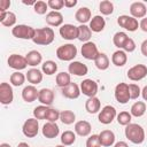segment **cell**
Masks as SVG:
<instances>
[{
  "label": "cell",
  "instance_id": "1",
  "mask_svg": "<svg viewBox=\"0 0 147 147\" xmlns=\"http://www.w3.org/2000/svg\"><path fill=\"white\" fill-rule=\"evenodd\" d=\"M124 133H125V137L129 139V141H131L132 144H136V145L142 144L146 138L145 130L142 129L141 125H139L137 123H130L129 125H126Z\"/></svg>",
  "mask_w": 147,
  "mask_h": 147
},
{
  "label": "cell",
  "instance_id": "2",
  "mask_svg": "<svg viewBox=\"0 0 147 147\" xmlns=\"http://www.w3.org/2000/svg\"><path fill=\"white\" fill-rule=\"evenodd\" d=\"M54 38H55V33L52 28H40V29H36V34L32 41L36 45L47 46L54 41Z\"/></svg>",
  "mask_w": 147,
  "mask_h": 147
},
{
  "label": "cell",
  "instance_id": "3",
  "mask_svg": "<svg viewBox=\"0 0 147 147\" xmlns=\"http://www.w3.org/2000/svg\"><path fill=\"white\" fill-rule=\"evenodd\" d=\"M11 34L17 39L32 40L36 34V29L26 24H17L11 29Z\"/></svg>",
  "mask_w": 147,
  "mask_h": 147
},
{
  "label": "cell",
  "instance_id": "4",
  "mask_svg": "<svg viewBox=\"0 0 147 147\" xmlns=\"http://www.w3.org/2000/svg\"><path fill=\"white\" fill-rule=\"evenodd\" d=\"M77 47L74 44H64L57 47L56 56L61 61H70L72 62L74 59L77 56Z\"/></svg>",
  "mask_w": 147,
  "mask_h": 147
},
{
  "label": "cell",
  "instance_id": "5",
  "mask_svg": "<svg viewBox=\"0 0 147 147\" xmlns=\"http://www.w3.org/2000/svg\"><path fill=\"white\" fill-rule=\"evenodd\" d=\"M114 95L115 99L118 103L121 105H125L129 102V100H131L130 96V90H129V84L126 83H118L115 86V91H114Z\"/></svg>",
  "mask_w": 147,
  "mask_h": 147
},
{
  "label": "cell",
  "instance_id": "6",
  "mask_svg": "<svg viewBox=\"0 0 147 147\" xmlns=\"http://www.w3.org/2000/svg\"><path fill=\"white\" fill-rule=\"evenodd\" d=\"M117 116V111H116V108L114 106H110V105H107L105 106L100 111H99V115H98V119L101 124H105V125H108L110 123H113V121L116 118Z\"/></svg>",
  "mask_w": 147,
  "mask_h": 147
},
{
  "label": "cell",
  "instance_id": "7",
  "mask_svg": "<svg viewBox=\"0 0 147 147\" xmlns=\"http://www.w3.org/2000/svg\"><path fill=\"white\" fill-rule=\"evenodd\" d=\"M22 132L28 138H34L39 132V122L37 118H28L22 126Z\"/></svg>",
  "mask_w": 147,
  "mask_h": 147
},
{
  "label": "cell",
  "instance_id": "8",
  "mask_svg": "<svg viewBox=\"0 0 147 147\" xmlns=\"http://www.w3.org/2000/svg\"><path fill=\"white\" fill-rule=\"evenodd\" d=\"M126 76L132 82H139L147 76V67L145 64H136L127 70Z\"/></svg>",
  "mask_w": 147,
  "mask_h": 147
},
{
  "label": "cell",
  "instance_id": "9",
  "mask_svg": "<svg viewBox=\"0 0 147 147\" xmlns=\"http://www.w3.org/2000/svg\"><path fill=\"white\" fill-rule=\"evenodd\" d=\"M117 24L121 28H123V29H125L126 31H130V32H134L139 28L138 20L132 17V16H129V15H121V16H118Z\"/></svg>",
  "mask_w": 147,
  "mask_h": 147
},
{
  "label": "cell",
  "instance_id": "10",
  "mask_svg": "<svg viewBox=\"0 0 147 147\" xmlns=\"http://www.w3.org/2000/svg\"><path fill=\"white\" fill-rule=\"evenodd\" d=\"M80 92L86 95L87 98H92V96H96V93H98V83L93 79H90V78H86L84 79L82 83H80Z\"/></svg>",
  "mask_w": 147,
  "mask_h": 147
},
{
  "label": "cell",
  "instance_id": "11",
  "mask_svg": "<svg viewBox=\"0 0 147 147\" xmlns=\"http://www.w3.org/2000/svg\"><path fill=\"white\" fill-rule=\"evenodd\" d=\"M80 53L83 55L84 59L86 60H95L96 56L99 55V49H98V46L95 42L93 41H87V42H84L82 48H80Z\"/></svg>",
  "mask_w": 147,
  "mask_h": 147
},
{
  "label": "cell",
  "instance_id": "12",
  "mask_svg": "<svg viewBox=\"0 0 147 147\" xmlns=\"http://www.w3.org/2000/svg\"><path fill=\"white\" fill-rule=\"evenodd\" d=\"M14 100V92L13 87L8 83H1L0 84V102L3 106L10 105Z\"/></svg>",
  "mask_w": 147,
  "mask_h": 147
},
{
  "label": "cell",
  "instance_id": "13",
  "mask_svg": "<svg viewBox=\"0 0 147 147\" xmlns=\"http://www.w3.org/2000/svg\"><path fill=\"white\" fill-rule=\"evenodd\" d=\"M7 63H8L9 68L15 69L16 71L23 70V69H25L28 67V62H26L25 56H22L20 54H11V55H9V57L7 60Z\"/></svg>",
  "mask_w": 147,
  "mask_h": 147
},
{
  "label": "cell",
  "instance_id": "14",
  "mask_svg": "<svg viewBox=\"0 0 147 147\" xmlns=\"http://www.w3.org/2000/svg\"><path fill=\"white\" fill-rule=\"evenodd\" d=\"M60 36L65 40H75L78 38V26L74 24H63L59 30Z\"/></svg>",
  "mask_w": 147,
  "mask_h": 147
},
{
  "label": "cell",
  "instance_id": "15",
  "mask_svg": "<svg viewBox=\"0 0 147 147\" xmlns=\"http://www.w3.org/2000/svg\"><path fill=\"white\" fill-rule=\"evenodd\" d=\"M68 71L70 75L82 77V76H85L88 74V68L86 64H84L79 61H72L68 65Z\"/></svg>",
  "mask_w": 147,
  "mask_h": 147
},
{
  "label": "cell",
  "instance_id": "16",
  "mask_svg": "<svg viewBox=\"0 0 147 147\" xmlns=\"http://www.w3.org/2000/svg\"><path fill=\"white\" fill-rule=\"evenodd\" d=\"M130 14L134 18H144L147 14V7L141 1L132 2L130 6Z\"/></svg>",
  "mask_w": 147,
  "mask_h": 147
},
{
  "label": "cell",
  "instance_id": "17",
  "mask_svg": "<svg viewBox=\"0 0 147 147\" xmlns=\"http://www.w3.org/2000/svg\"><path fill=\"white\" fill-rule=\"evenodd\" d=\"M41 133L45 138L47 139H54L59 136L60 133V127L56 123H52V122H47L42 125L41 129Z\"/></svg>",
  "mask_w": 147,
  "mask_h": 147
},
{
  "label": "cell",
  "instance_id": "18",
  "mask_svg": "<svg viewBox=\"0 0 147 147\" xmlns=\"http://www.w3.org/2000/svg\"><path fill=\"white\" fill-rule=\"evenodd\" d=\"M38 95H39V91L34 85H28L22 91V99L28 103L38 100Z\"/></svg>",
  "mask_w": 147,
  "mask_h": 147
},
{
  "label": "cell",
  "instance_id": "19",
  "mask_svg": "<svg viewBox=\"0 0 147 147\" xmlns=\"http://www.w3.org/2000/svg\"><path fill=\"white\" fill-rule=\"evenodd\" d=\"M80 93H82L80 92V87L76 83H72V82L68 86H65V87L62 88V95L64 98H67V99H71V100L78 99L79 95H80Z\"/></svg>",
  "mask_w": 147,
  "mask_h": 147
},
{
  "label": "cell",
  "instance_id": "20",
  "mask_svg": "<svg viewBox=\"0 0 147 147\" xmlns=\"http://www.w3.org/2000/svg\"><path fill=\"white\" fill-rule=\"evenodd\" d=\"M46 23L49 26H62L63 25V15L60 11L51 10L46 14Z\"/></svg>",
  "mask_w": 147,
  "mask_h": 147
},
{
  "label": "cell",
  "instance_id": "21",
  "mask_svg": "<svg viewBox=\"0 0 147 147\" xmlns=\"http://www.w3.org/2000/svg\"><path fill=\"white\" fill-rule=\"evenodd\" d=\"M92 131V125L87 121H78L75 123V133L79 137H88Z\"/></svg>",
  "mask_w": 147,
  "mask_h": 147
},
{
  "label": "cell",
  "instance_id": "22",
  "mask_svg": "<svg viewBox=\"0 0 147 147\" xmlns=\"http://www.w3.org/2000/svg\"><path fill=\"white\" fill-rule=\"evenodd\" d=\"M115 133L111 130H103L99 133V140H100V145L103 147H110L114 146L115 144Z\"/></svg>",
  "mask_w": 147,
  "mask_h": 147
},
{
  "label": "cell",
  "instance_id": "23",
  "mask_svg": "<svg viewBox=\"0 0 147 147\" xmlns=\"http://www.w3.org/2000/svg\"><path fill=\"white\" fill-rule=\"evenodd\" d=\"M54 91L51 88H41L39 91V95H38V101L44 105V106H51L54 101Z\"/></svg>",
  "mask_w": 147,
  "mask_h": 147
},
{
  "label": "cell",
  "instance_id": "24",
  "mask_svg": "<svg viewBox=\"0 0 147 147\" xmlns=\"http://www.w3.org/2000/svg\"><path fill=\"white\" fill-rule=\"evenodd\" d=\"M26 79L31 85H38L42 82V71L37 68H31L26 72Z\"/></svg>",
  "mask_w": 147,
  "mask_h": 147
},
{
  "label": "cell",
  "instance_id": "25",
  "mask_svg": "<svg viewBox=\"0 0 147 147\" xmlns=\"http://www.w3.org/2000/svg\"><path fill=\"white\" fill-rule=\"evenodd\" d=\"M88 26H90L92 32H96L98 33V32L103 31V29L106 26V21L101 15H95V16H93L91 18Z\"/></svg>",
  "mask_w": 147,
  "mask_h": 147
},
{
  "label": "cell",
  "instance_id": "26",
  "mask_svg": "<svg viewBox=\"0 0 147 147\" xmlns=\"http://www.w3.org/2000/svg\"><path fill=\"white\" fill-rule=\"evenodd\" d=\"M85 109L88 114H96L101 110V101L96 96L88 98L85 102Z\"/></svg>",
  "mask_w": 147,
  "mask_h": 147
},
{
  "label": "cell",
  "instance_id": "27",
  "mask_svg": "<svg viewBox=\"0 0 147 147\" xmlns=\"http://www.w3.org/2000/svg\"><path fill=\"white\" fill-rule=\"evenodd\" d=\"M91 15L92 14H91L90 8H87V7H80L75 13V18L80 24H86L87 22L91 21Z\"/></svg>",
  "mask_w": 147,
  "mask_h": 147
},
{
  "label": "cell",
  "instance_id": "28",
  "mask_svg": "<svg viewBox=\"0 0 147 147\" xmlns=\"http://www.w3.org/2000/svg\"><path fill=\"white\" fill-rule=\"evenodd\" d=\"M111 62L116 67H123L127 62V55L123 49H117L111 55Z\"/></svg>",
  "mask_w": 147,
  "mask_h": 147
},
{
  "label": "cell",
  "instance_id": "29",
  "mask_svg": "<svg viewBox=\"0 0 147 147\" xmlns=\"http://www.w3.org/2000/svg\"><path fill=\"white\" fill-rule=\"evenodd\" d=\"M25 59H26V62H28V65L30 67H37L38 64H40L42 62V55L40 52L38 51H30L26 55H25Z\"/></svg>",
  "mask_w": 147,
  "mask_h": 147
},
{
  "label": "cell",
  "instance_id": "30",
  "mask_svg": "<svg viewBox=\"0 0 147 147\" xmlns=\"http://www.w3.org/2000/svg\"><path fill=\"white\" fill-rule=\"evenodd\" d=\"M0 22L6 28L15 26V23H16V15H15V13H13V11L0 13Z\"/></svg>",
  "mask_w": 147,
  "mask_h": 147
},
{
  "label": "cell",
  "instance_id": "31",
  "mask_svg": "<svg viewBox=\"0 0 147 147\" xmlns=\"http://www.w3.org/2000/svg\"><path fill=\"white\" fill-rule=\"evenodd\" d=\"M147 110V107H146V103L144 101H136L132 106H131V109H130V113L132 116L134 117H141L145 115Z\"/></svg>",
  "mask_w": 147,
  "mask_h": 147
},
{
  "label": "cell",
  "instance_id": "32",
  "mask_svg": "<svg viewBox=\"0 0 147 147\" xmlns=\"http://www.w3.org/2000/svg\"><path fill=\"white\" fill-rule=\"evenodd\" d=\"M92 37V31L90 29V26H87L86 24H80L78 26V40L82 42H87L90 41Z\"/></svg>",
  "mask_w": 147,
  "mask_h": 147
},
{
  "label": "cell",
  "instance_id": "33",
  "mask_svg": "<svg viewBox=\"0 0 147 147\" xmlns=\"http://www.w3.org/2000/svg\"><path fill=\"white\" fill-rule=\"evenodd\" d=\"M109 59H108V56L105 54V53H99V55L96 56V59L94 60V64H95V67L99 69V70H101V71H103V70H107L108 68H109Z\"/></svg>",
  "mask_w": 147,
  "mask_h": 147
},
{
  "label": "cell",
  "instance_id": "34",
  "mask_svg": "<svg viewBox=\"0 0 147 147\" xmlns=\"http://www.w3.org/2000/svg\"><path fill=\"white\" fill-rule=\"evenodd\" d=\"M55 82H56V85L61 88L68 86L70 83H71V77H70V74L69 72H59L56 75V78H55Z\"/></svg>",
  "mask_w": 147,
  "mask_h": 147
},
{
  "label": "cell",
  "instance_id": "35",
  "mask_svg": "<svg viewBox=\"0 0 147 147\" xmlns=\"http://www.w3.org/2000/svg\"><path fill=\"white\" fill-rule=\"evenodd\" d=\"M41 71L47 76H52L57 71V64L52 60H47L41 64Z\"/></svg>",
  "mask_w": 147,
  "mask_h": 147
},
{
  "label": "cell",
  "instance_id": "36",
  "mask_svg": "<svg viewBox=\"0 0 147 147\" xmlns=\"http://www.w3.org/2000/svg\"><path fill=\"white\" fill-rule=\"evenodd\" d=\"M25 79H26V76H25L24 74H22L21 71H15V72H13V74L10 75V77H9L10 84H11L13 86H16V87L22 86V85L24 84Z\"/></svg>",
  "mask_w": 147,
  "mask_h": 147
},
{
  "label": "cell",
  "instance_id": "37",
  "mask_svg": "<svg viewBox=\"0 0 147 147\" xmlns=\"http://www.w3.org/2000/svg\"><path fill=\"white\" fill-rule=\"evenodd\" d=\"M61 145H64V146H71L75 144L76 141V133L74 131H70V130H67L64 131L62 134H61Z\"/></svg>",
  "mask_w": 147,
  "mask_h": 147
},
{
  "label": "cell",
  "instance_id": "38",
  "mask_svg": "<svg viewBox=\"0 0 147 147\" xmlns=\"http://www.w3.org/2000/svg\"><path fill=\"white\" fill-rule=\"evenodd\" d=\"M127 34L125 33V32H123V31H118V32H116L115 34H114V37H113V44L118 48V49H122L123 48V46H124V44H125V41L127 40Z\"/></svg>",
  "mask_w": 147,
  "mask_h": 147
},
{
  "label": "cell",
  "instance_id": "39",
  "mask_svg": "<svg viewBox=\"0 0 147 147\" xmlns=\"http://www.w3.org/2000/svg\"><path fill=\"white\" fill-rule=\"evenodd\" d=\"M60 121L65 125L74 124L76 121V114L71 110H63L60 113Z\"/></svg>",
  "mask_w": 147,
  "mask_h": 147
},
{
  "label": "cell",
  "instance_id": "40",
  "mask_svg": "<svg viewBox=\"0 0 147 147\" xmlns=\"http://www.w3.org/2000/svg\"><path fill=\"white\" fill-rule=\"evenodd\" d=\"M99 10L102 15H106V16L111 15L114 11V3L109 0H103L99 5Z\"/></svg>",
  "mask_w": 147,
  "mask_h": 147
},
{
  "label": "cell",
  "instance_id": "41",
  "mask_svg": "<svg viewBox=\"0 0 147 147\" xmlns=\"http://www.w3.org/2000/svg\"><path fill=\"white\" fill-rule=\"evenodd\" d=\"M131 119H132V115L131 113L129 111H121L119 114H117L116 116V121L119 125H123V126H126L131 123Z\"/></svg>",
  "mask_w": 147,
  "mask_h": 147
},
{
  "label": "cell",
  "instance_id": "42",
  "mask_svg": "<svg viewBox=\"0 0 147 147\" xmlns=\"http://www.w3.org/2000/svg\"><path fill=\"white\" fill-rule=\"evenodd\" d=\"M48 109H49L48 106H44V105L37 106V107L33 109V117L37 118V119H45Z\"/></svg>",
  "mask_w": 147,
  "mask_h": 147
},
{
  "label": "cell",
  "instance_id": "43",
  "mask_svg": "<svg viewBox=\"0 0 147 147\" xmlns=\"http://www.w3.org/2000/svg\"><path fill=\"white\" fill-rule=\"evenodd\" d=\"M47 9H48L47 2L41 1V0L37 1V2L34 3V6H33V10H34V13L38 14V15H44V14H46Z\"/></svg>",
  "mask_w": 147,
  "mask_h": 147
},
{
  "label": "cell",
  "instance_id": "44",
  "mask_svg": "<svg viewBox=\"0 0 147 147\" xmlns=\"http://www.w3.org/2000/svg\"><path fill=\"white\" fill-rule=\"evenodd\" d=\"M129 90H130V96L132 100H136L141 95V88L139 87L138 84H134V83L129 84Z\"/></svg>",
  "mask_w": 147,
  "mask_h": 147
},
{
  "label": "cell",
  "instance_id": "45",
  "mask_svg": "<svg viewBox=\"0 0 147 147\" xmlns=\"http://www.w3.org/2000/svg\"><path fill=\"white\" fill-rule=\"evenodd\" d=\"M48 122H52V123H56L57 119H60V111L57 109H54V108H49L48 111H47V115H46V118Z\"/></svg>",
  "mask_w": 147,
  "mask_h": 147
},
{
  "label": "cell",
  "instance_id": "46",
  "mask_svg": "<svg viewBox=\"0 0 147 147\" xmlns=\"http://www.w3.org/2000/svg\"><path fill=\"white\" fill-rule=\"evenodd\" d=\"M47 5L51 9H53L55 11H59L60 9H62L64 7V0H48Z\"/></svg>",
  "mask_w": 147,
  "mask_h": 147
},
{
  "label": "cell",
  "instance_id": "47",
  "mask_svg": "<svg viewBox=\"0 0 147 147\" xmlns=\"http://www.w3.org/2000/svg\"><path fill=\"white\" fill-rule=\"evenodd\" d=\"M98 146H101L100 140H99V134L90 136L86 140V147H98Z\"/></svg>",
  "mask_w": 147,
  "mask_h": 147
},
{
  "label": "cell",
  "instance_id": "48",
  "mask_svg": "<svg viewBox=\"0 0 147 147\" xmlns=\"http://www.w3.org/2000/svg\"><path fill=\"white\" fill-rule=\"evenodd\" d=\"M125 53H132L134 49H136V42L132 38H127V40L125 41L123 48H122Z\"/></svg>",
  "mask_w": 147,
  "mask_h": 147
},
{
  "label": "cell",
  "instance_id": "49",
  "mask_svg": "<svg viewBox=\"0 0 147 147\" xmlns=\"http://www.w3.org/2000/svg\"><path fill=\"white\" fill-rule=\"evenodd\" d=\"M11 2L10 0H0V13H6L8 11L7 9H9Z\"/></svg>",
  "mask_w": 147,
  "mask_h": 147
},
{
  "label": "cell",
  "instance_id": "50",
  "mask_svg": "<svg viewBox=\"0 0 147 147\" xmlns=\"http://www.w3.org/2000/svg\"><path fill=\"white\" fill-rule=\"evenodd\" d=\"M78 3L77 0H64V7L67 8H74Z\"/></svg>",
  "mask_w": 147,
  "mask_h": 147
},
{
  "label": "cell",
  "instance_id": "51",
  "mask_svg": "<svg viewBox=\"0 0 147 147\" xmlns=\"http://www.w3.org/2000/svg\"><path fill=\"white\" fill-rule=\"evenodd\" d=\"M140 51H141V54L147 57V39L141 42V45H140Z\"/></svg>",
  "mask_w": 147,
  "mask_h": 147
},
{
  "label": "cell",
  "instance_id": "52",
  "mask_svg": "<svg viewBox=\"0 0 147 147\" xmlns=\"http://www.w3.org/2000/svg\"><path fill=\"white\" fill-rule=\"evenodd\" d=\"M139 28L144 31V32H147V17H144L140 23H139Z\"/></svg>",
  "mask_w": 147,
  "mask_h": 147
},
{
  "label": "cell",
  "instance_id": "53",
  "mask_svg": "<svg viewBox=\"0 0 147 147\" xmlns=\"http://www.w3.org/2000/svg\"><path fill=\"white\" fill-rule=\"evenodd\" d=\"M113 147H129V145L125 141H117V142L114 144Z\"/></svg>",
  "mask_w": 147,
  "mask_h": 147
},
{
  "label": "cell",
  "instance_id": "54",
  "mask_svg": "<svg viewBox=\"0 0 147 147\" xmlns=\"http://www.w3.org/2000/svg\"><path fill=\"white\" fill-rule=\"evenodd\" d=\"M141 96H142V99L145 101H147V85L142 87V90H141Z\"/></svg>",
  "mask_w": 147,
  "mask_h": 147
},
{
  "label": "cell",
  "instance_id": "55",
  "mask_svg": "<svg viewBox=\"0 0 147 147\" xmlns=\"http://www.w3.org/2000/svg\"><path fill=\"white\" fill-rule=\"evenodd\" d=\"M22 2H23L24 5H32V6H34V3H36L37 1H24V0H23Z\"/></svg>",
  "mask_w": 147,
  "mask_h": 147
},
{
  "label": "cell",
  "instance_id": "56",
  "mask_svg": "<svg viewBox=\"0 0 147 147\" xmlns=\"http://www.w3.org/2000/svg\"><path fill=\"white\" fill-rule=\"evenodd\" d=\"M17 147H30L26 142H20L18 145H17Z\"/></svg>",
  "mask_w": 147,
  "mask_h": 147
},
{
  "label": "cell",
  "instance_id": "57",
  "mask_svg": "<svg viewBox=\"0 0 147 147\" xmlns=\"http://www.w3.org/2000/svg\"><path fill=\"white\" fill-rule=\"evenodd\" d=\"M0 147H11L9 144H7V142H2L1 145H0Z\"/></svg>",
  "mask_w": 147,
  "mask_h": 147
},
{
  "label": "cell",
  "instance_id": "58",
  "mask_svg": "<svg viewBox=\"0 0 147 147\" xmlns=\"http://www.w3.org/2000/svg\"><path fill=\"white\" fill-rule=\"evenodd\" d=\"M55 147H67V146H64V145H57V146H55Z\"/></svg>",
  "mask_w": 147,
  "mask_h": 147
},
{
  "label": "cell",
  "instance_id": "59",
  "mask_svg": "<svg viewBox=\"0 0 147 147\" xmlns=\"http://www.w3.org/2000/svg\"><path fill=\"white\" fill-rule=\"evenodd\" d=\"M98 147H101V146H98Z\"/></svg>",
  "mask_w": 147,
  "mask_h": 147
}]
</instances>
